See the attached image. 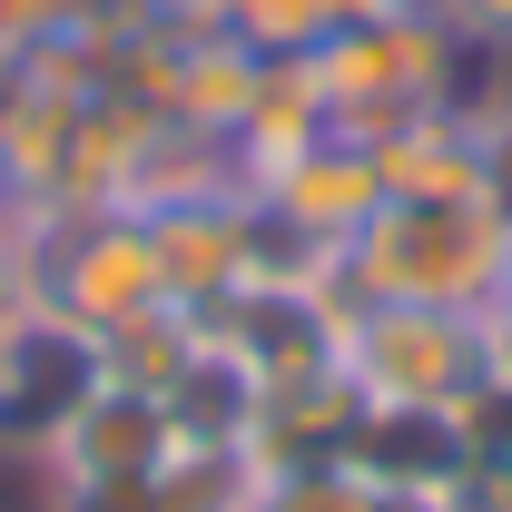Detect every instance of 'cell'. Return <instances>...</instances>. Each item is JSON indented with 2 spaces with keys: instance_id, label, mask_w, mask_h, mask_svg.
<instances>
[{
  "instance_id": "cell-1",
  "label": "cell",
  "mask_w": 512,
  "mask_h": 512,
  "mask_svg": "<svg viewBox=\"0 0 512 512\" xmlns=\"http://www.w3.org/2000/svg\"><path fill=\"white\" fill-rule=\"evenodd\" d=\"M503 247L512 217L493 197H434V207H404L384 197L375 227L355 247H335L355 306H444V316H493L503 296Z\"/></svg>"
},
{
  "instance_id": "cell-2",
  "label": "cell",
  "mask_w": 512,
  "mask_h": 512,
  "mask_svg": "<svg viewBox=\"0 0 512 512\" xmlns=\"http://www.w3.org/2000/svg\"><path fill=\"white\" fill-rule=\"evenodd\" d=\"M306 69H316V89H325V128L355 138V148L394 138V128L424 119V109H473L483 99L463 79L473 50L453 40L424 0L394 10V20H365V30H325L316 50H306Z\"/></svg>"
},
{
  "instance_id": "cell-3",
  "label": "cell",
  "mask_w": 512,
  "mask_h": 512,
  "mask_svg": "<svg viewBox=\"0 0 512 512\" xmlns=\"http://www.w3.org/2000/svg\"><path fill=\"white\" fill-rule=\"evenodd\" d=\"M10 227H20V247H30L40 306L69 316L79 335H109V325L168 306L158 247H148V217H138V207H20Z\"/></svg>"
},
{
  "instance_id": "cell-4",
  "label": "cell",
  "mask_w": 512,
  "mask_h": 512,
  "mask_svg": "<svg viewBox=\"0 0 512 512\" xmlns=\"http://www.w3.org/2000/svg\"><path fill=\"white\" fill-rule=\"evenodd\" d=\"M335 375L355 384V404H463L483 384V316L355 306L335 335Z\"/></svg>"
},
{
  "instance_id": "cell-5",
  "label": "cell",
  "mask_w": 512,
  "mask_h": 512,
  "mask_svg": "<svg viewBox=\"0 0 512 512\" xmlns=\"http://www.w3.org/2000/svg\"><path fill=\"white\" fill-rule=\"evenodd\" d=\"M138 217H148V247H158V286H168V306L217 316L227 296H247V286H256V197L237 188V178L148 197Z\"/></svg>"
},
{
  "instance_id": "cell-6",
  "label": "cell",
  "mask_w": 512,
  "mask_h": 512,
  "mask_svg": "<svg viewBox=\"0 0 512 512\" xmlns=\"http://www.w3.org/2000/svg\"><path fill=\"white\" fill-rule=\"evenodd\" d=\"M109 384L99 365V335H79L69 316H20L0 335V453H50L60 424Z\"/></svg>"
},
{
  "instance_id": "cell-7",
  "label": "cell",
  "mask_w": 512,
  "mask_h": 512,
  "mask_svg": "<svg viewBox=\"0 0 512 512\" xmlns=\"http://www.w3.org/2000/svg\"><path fill=\"white\" fill-rule=\"evenodd\" d=\"M247 197L286 227V237H306V247H355L365 227H375L384 207V178H375V148H355V138H316V148H296V158H276L266 178H247Z\"/></svg>"
},
{
  "instance_id": "cell-8",
  "label": "cell",
  "mask_w": 512,
  "mask_h": 512,
  "mask_svg": "<svg viewBox=\"0 0 512 512\" xmlns=\"http://www.w3.org/2000/svg\"><path fill=\"white\" fill-rule=\"evenodd\" d=\"M168 453H178V414H168V394L99 384V394L60 424V444L40 453V463H50V483H148Z\"/></svg>"
},
{
  "instance_id": "cell-9",
  "label": "cell",
  "mask_w": 512,
  "mask_h": 512,
  "mask_svg": "<svg viewBox=\"0 0 512 512\" xmlns=\"http://www.w3.org/2000/svg\"><path fill=\"white\" fill-rule=\"evenodd\" d=\"M335 463H355L375 493H434L444 503L453 473H463V414L453 404H355Z\"/></svg>"
},
{
  "instance_id": "cell-10",
  "label": "cell",
  "mask_w": 512,
  "mask_h": 512,
  "mask_svg": "<svg viewBox=\"0 0 512 512\" xmlns=\"http://www.w3.org/2000/svg\"><path fill=\"white\" fill-rule=\"evenodd\" d=\"M256 89H266V60H256L247 40H227V30H207V40H178V69H168V128H188L207 148H237V128H247Z\"/></svg>"
},
{
  "instance_id": "cell-11",
  "label": "cell",
  "mask_w": 512,
  "mask_h": 512,
  "mask_svg": "<svg viewBox=\"0 0 512 512\" xmlns=\"http://www.w3.org/2000/svg\"><path fill=\"white\" fill-rule=\"evenodd\" d=\"M375 178L404 207H434V197H483V128L473 109H424L394 138H375Z\"/></svg>"
},
{
  "instance_id": "cell-12",
  "label": "cell",
  "mask_w": 512,
  "mask_h": 512,
  "mask_svg": "<svg viewBox=\"0 0 512 512\" xmlns=\"http://www.w3.org/2000/svg\"><path fill=\"white\" fill-rule=\"evenodd\" d=\"M197 355H207V316H188V306H148V316H128V325L99 335L109 384H138V394H178V375H188Z\"/></svg>"
},
{
  "instance_id": "cell-13",
  "label": "cell",
  "mask_w": 512,
  "mask_h": 512,
  "mask_svg": "<svg viewBox=\"0 0 512 512\" xmlns=\"http://www.w3.org/2000/svg\"><path fill=\"white\" fill-rule=\"evenodd\" d=\"M227 40H247L256 60H306L325 40L316 0H227Z\"/></svg>"
},
{
  "instance_id": "cell-14",
  "label": "cell",
  "mask_w": 512,
  "mask_h": 512,
  "mask_svg": "<svg viewBox=\"0 0 512 512\" xmlns=\"http://www.w3.org/2000/svg\"><path fill=\"white\" fill-rule=\"evenodd\" d=\"M473 128H483V197L512 217V79H493L473 99Z\"/></svg>"
},
{
  "instance_id": "cell-15",
  "label": "cell",
  "mask_w": 512,
  "mask_h": 512,
  "mask_svg": "<svg viewBox=\"0 0 512 512\" xmlns=\"http://www.w3.org/2000/svg\"><path fill=\"white\" fill-rule=\"evenodd\" d=\"M473 60H512V0H424Z\"/></svg>"
},
{
  "instance_id": "cell-16",
  "label": "cell",
  "mask_w": 512,
  "mask_h": 512,
  "mask_svg": "<svg viewBox=\"0 0 512 512\" xmlns=\"http://www.w3.org/2000/svg\"><path fill=\"white\" fill-rule=\"evenodd\" d=\"M20 316H40V276H30V247H20V227H0V335Z\"/></svg>"
},
{
  "instance_id": "cell-17",
  "label": "cell",
  "mask_w": 512,
  "mask_h": 512,
  "mask_svg": "<svg viewBox=\"0 0 512 512\" xmlns=\"http://www.w3.org/2000/svg\"><path fill=\"white\" fill-rule=\"evenodd\" d=\"M325 30H365V20H394V10H414V0H316Z\"/></svg>"
},
{
  "instance_id": "cell-18",
  "label": "cell",
  "mask_w": 512,
  "mask_h": 512,
  "mask_svg": "<svg viewBox=\"0 0 512 512\" xmlns=\"http://www.w3.org/2000/svg\"><path fill=\"white\" fill-rule=\"evenodd\" d=\"M20 217V178H10V148H0V227Z\"/></svg>"
},
{
  "instance_id": "cell-19",
  "label": "cell",
  "mask_w": 512,
  "mask_h": 512,
  "mask_svg": "<svg viewBox=\"0 0 512 512\" xmlns=\"http://www.w3.org/2000/svg\"><path fill=\"white\" fill-rule=\"evenodd\" d=\"M493 306H503V316H512V247H503V296H493Z\"/></svg>"
}]
</instances>
